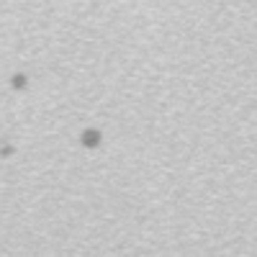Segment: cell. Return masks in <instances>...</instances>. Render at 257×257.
<instances>
[{
  "label": "cell",
  "instance_id": "obj_1",
  "mask_svg": "<svg viewBox=\"0 0 257 257\" xmlns=\"http://www.w3.org/2000/svg\"><path fill=\"white\" fill-rule=\"evenodd\" d=\"M100 142V132H95V128H88V132L82 134V144L85 147H95Z\"/></svg>",
  "mask_w": 257,
  "mask_h": 257
}]
</instances>
